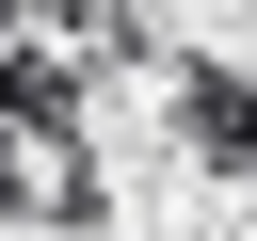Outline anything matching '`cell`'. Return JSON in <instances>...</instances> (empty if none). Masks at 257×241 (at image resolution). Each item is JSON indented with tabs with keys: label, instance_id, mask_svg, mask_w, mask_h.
<instances>
[{
	"label": "cell",
	"instance_id": "cell-1",
	"mask_svg": "<svg viewBox=\"0 0 257 241\" xmlns=\"http://www.w3.org/2000/svg\"><path fill=\"white\" fill-rule=\"evenodd\" d=\"M161 145L193 177H257V64L241 48H161Z\"/></svg>",
	"mask_w": 257,
	"mask_h": 241
}]
</instances>
